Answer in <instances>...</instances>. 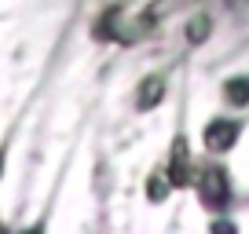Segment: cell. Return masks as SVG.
<instances>
[{"instance_id":"3","label":"cell","mask_w":249,"mask_h":234,"mask_svg":"<svg viewBox=\"0 0 249 234\" xmlns=\"http://www.w3.org/2000/svg\"><path fill=\"white\" fill-rule=\"evenodd\" d=\"M161 95H165V77H147L143 88H140V95H136V106L140 110H154L158 102H161Z\"/></svg>"},{"instance_id":"5","label":"cell","mask_w":249,"mask_h":234,"mask_svg":"<svg viewBox=\"0 0 249 234\" xmlns=\"http://www.w3.org/2000/svg\"><path fill=\"white\" fill-rule=\"evenodd\" d=\"M205 37H209V18L205 15L191 18V22H187V40H191V44H202Z\"/></svg>"},{"instance_id":"2","label":"cell","mask_w":249,"mask_h":234,"mask_svg":"<svg viewBox=\"0 0 249 234\" xmlns=\"http://www.w3.org/2000/svg\"><path fill=\"white\" fill-rule=\"evenodd\" d=\"M238 132H242V125H238V121L216 117V121H209V125H205L202 143H205V150H213V154H224V150H231V147H234Z\"/></svg>"},{"instance_id":"1","label":"cell","mask_w":249,"mask_h":234,"mask_svg":"<svg viewBox=\"0 0 249 234\" xmlns=\"http://www.w3.org/2000/svg\"><path fill=\"white\" fill-rule=\"evenodd\" d=\"M198 198H202L209 209H224L231 201V183H227L224 168H205L198 176Z\"/></svg>"},{"instance_id":"6","label":"cell","mask_w":249,"mask_h":234,"mask_svg":"<svg viewBox=\"0 0 249 234\" xmlns=\"http://www.w3.org/2000/svg\"><path fill=\"white\" fill-rule=\"evenodd\" d=\"M4 154H8V150H4V147H0V176H4Z\"/></svg>"},{"instance_id":"4","label":"cell","mask_w":249,"mask_h":234,"mask_svg":"<svg viewBox=\"0 0 249 234\" xmlns=\"http://www.w3.org/2000/svg\"><path fill=\"white\" fill-rule=\"evenodd\" d=\"M224 102L227 106H246L249 102V77H231L224 84Z\"/></svg>"},{"instance_id":"7","label":"cell","mask_w":249,"mask_h":234,"mask_svg":"<svg viewBox=\"0 0 249 234\" xmlns=\"http://www.w3.org/2000/svg\"><path fill=\"white\" fill-rule=\"evenodd\" d=\"M227 4H246V0H227Z\"/></svg>"}]
</instances>
